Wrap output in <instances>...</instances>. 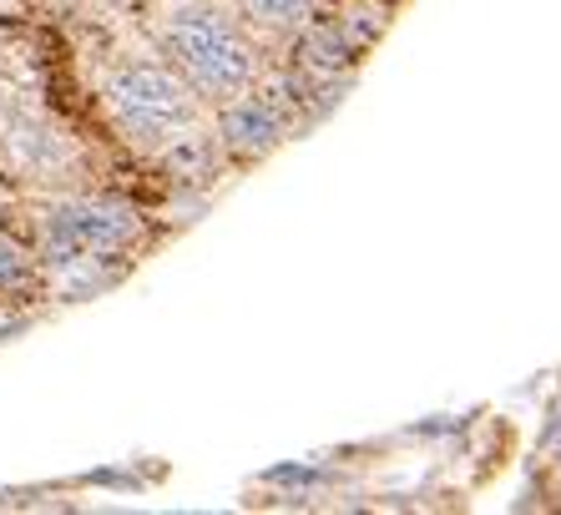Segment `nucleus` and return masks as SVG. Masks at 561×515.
Instances as JSON below:
<instances>
[{
  "instance_id": "obj_1",
  "label": "nucleus",
  "mask_w": 561,
  "mask_h": 515,
  "mask_svg": "<svg viewBox=\"0 0 561 515\" xmlns=\"http://www.w3.org/2000/svg\"><path fill=\"white\" fill-rule=\"evenodd\" d=\"M152 46L203 96V106L233 102L268 71L259 36L222 0H168L152 15Z\"/></svg>"
},
{
  "instance_id": "obj_2",
  "label": "nucleus",
  "mask_w": 561,
  "mask_h": 515,
  "mask_svg": "<svg viewBox=\"0 0 561 515\" xmlns=\"http://www.w3.org/2000/svg\"><path fill=\"white\" fill-rule=\"evenodd\" d=\"M102 112L137 157H157L203 122V96L162 56H117L96 81Z\"/></svg>"
},
{
  "instance_id": "obj_3",
  "label": "nucleus",
  "mask_w": 561,
  "mask_h": 515,
  "mask_svg": "<svg viewBox=\"0 0 561 515\" xmlns=\"http://www.w3.org/2000/svg\"><path fill=\"white\" fill-rule=\"evenodd\" d=\"M31 243L41 253V268H61L77 258H137L152 243V218L142 203L117 193H66L41 203Z\"/></svg>"
},
{
  "instance_id": "obj_4",
  "label": "nucleus",
  "mask_w": 561,
  "mask_h": 515,
  "mask_svg": "<svg viewBox=\"0 0 561 515\" xmlns=\"http://www.w3.org/2000/svg\"><path fill=\"white\" fill-rule=\"evenodd\" d=\"M0 147L31 178H61L71 168V157H77L61 131L46 116L26 112V106H0Z\"/></svg>"
},
{
  "instance_id": "obj_5",
  "label": "nucleus",
  "mask_w": 561,
  "mask_h": 515,
  "mask_svg": "<svg viewBox=\"0 0 561 515\" xmlns=\"http://www.w3.org/2000/svg\"><path fill=\"white\" fill-rule=\"evenodd\" d=\"M228 11L253 31V36L288 41L294 31H304L319 11H329V0H222Z\"/></svg>"
},
{
  "instance_id": "obj_6",
  "label": "nucleus",
  "mask_w": 561,
  "mask_h": 515,
  "mask_svg": "<svg viewBox=\"0 0 561 515\" xmlns=\"http://www.w3.org/2000/svg\"><path fill=\"white\" fill-rule=\"evenodd\" d=\"M46 298V268H41L36 243H21L11 232H0V304H26Z\"/></svg>"
},
{
  "instance_id": "obj_7",
  "label": "nucleus",
  "mask_w": 561,
  "mask_h": 515,
  "mask_svg": "<svg viewBox=\"0 0 561 515\" xmlns=\"http://www.w3.org/2000/svg\"><path fill=\"white\" fill-rule=\"evenodd\" d=\"M390 11H394V0H334V5H329V15L340 21V31L354 41L359 56L390 31Z\"/></svg>"
},
{
  "instance_id": "obj_8",
  "label": "nucleus",
  "mask_w": 561,
  "mask_h": 515,
  "mask_svg": "<svg viewBox=\"0 0 561 515\" xmlns=\"http://www.w3.org/2000/svg\"><path fill=\"white\" fill-rule=\"evenodd\" d=\"M0 77L11 81V87H21V91H31L41 81V56L31 52L26 36H5V41H0Z\"/></svg>"
},
{
  "instance_id": "obj_9",
  "label": "nucleus",
  "mask_w": 561,
  "mask_h": 515,
  "mask_svg": "<svg viewBox=\"0 0 561 515\" xmlns=\"http://www.w3.org/2000/svg\"><path fill=\"white\" fill-rule=\"evenodd\" d=\"M31 0H0V26H26Z\"/></svg>"
}]
</instances>
